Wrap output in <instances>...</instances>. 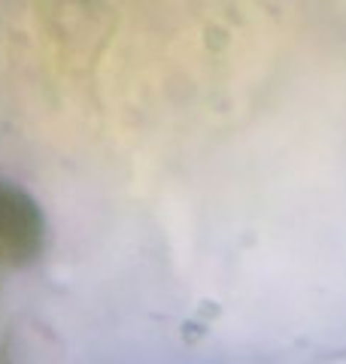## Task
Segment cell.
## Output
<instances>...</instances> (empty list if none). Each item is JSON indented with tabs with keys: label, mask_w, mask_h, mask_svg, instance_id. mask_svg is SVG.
I'll list each match as a JSON object with an SVG mask.
<instances>
[{
	"label": "cell",
	"mask_w": 346,
	"mask_h": 364,
	"mask_svg": "<svg viewBox=\"0 0 346 364\" xmlns=\"http://www.w3.org/2000/svg\"><path fill=\"white\" fill-rule=\"evenodd\" d=\"M46 246L40 203L13 179H0V270L28 267Z\"/></svg>",
	"instance_id": "1"
}]
</instances>
